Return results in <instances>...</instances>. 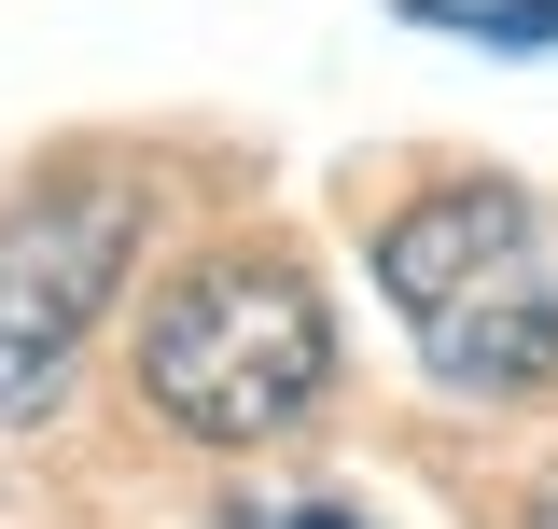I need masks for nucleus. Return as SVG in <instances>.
<instances>
[{
  "label": "nucleus",
  "instance_id": "nucleus-2",
  "mask_svg": "<svg viewBox=\"0 0 558 529\" xmlns=\"http://www.w3.org/2000/svg\"><path fill=\"white\" fill-rule=\"evenodd\" d=\"M336 391V321L293 251H209L140 321V404L196 446H266Z\"/></svg>",
  "mask_w": 558,
  "mask_h": 529
},
{
  "label": "nucleus",
  "instance_id": "nucleus-1",
  "mask_svg": "<svg viewBox=\"0 0 558 529\" xmlns=\"http://www.w3.org/2000/svg\"><path fill=\"white\" fill-rule=\"evenodd\" d=\"M377 293L405 307V348L475 404L558 377V237L517 182H433L377 223Z\"/></svg>",
  "mask_w": 558,
  "mask_h": 529
},
{
  "label": "nucleus",
  "instance_id": "nucleus-4",
  "mask_svg": "<svg viewBox=\"0 0 558 529\" xmlns=\"http://www.w3.org/2000/svg\"><path fill=\"white\" fill-rule=\"evenodd\" d=\"M238 529H349L336 502H279V516H238Z\"/></svg>",
  "mask_w": 558,
  "mask_h": 529
},
{
  "label": "nucleus",
  "instance_id": "nucleus-3",
  "mask_svg": "<svg viewBox=\"0 0 558 529\" xmlns=\"http://www.w3.org/2000/svg\"><path fill=\"white\" fill-rule=\"evenodd\" d=\"M140 223H154V196L126 168H84V182H43L0 209V432H28L70 391L84 334L112 321V293L140 264Z\"/></svg>",
  "mask_w": 558,
  "mask_h": 529
},
{
  "label": "nucleus",
  "instance_id": "nucleus-5",
  "mask_svg": "<svg viewBox=\"0 0 558 529\" xmlns=\"http://www.w3.org/2000/svg\"><path fill=\"white\" fill-rule=\"evenodd\" d=\"M517 529H558V473H545V488H531V502H517Z\"/></svg>",
  "mask_w": 558,
  "mask_h": 529
}]
</instances>
